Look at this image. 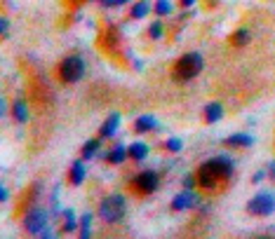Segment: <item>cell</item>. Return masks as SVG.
Listing matches in <instances>:
<instances>
[{
	"mask_svg": "<svg viewBox=\"0 0 275 239\" xmlns=\"http://www.w3.org/2000/svg\"><path fill=\"white\" fill-rule=\"evenodd\" d=\"M231 174H233V160L226 157V155H219V157L209 160V162H205L200 167L198 178H200V185H202V188H214L216 181L231 178Z\"/></svg>",
	"mask_w": 275,
	"mask_h": 239,
	"instance_id": "obj_1",
	"label": "cell"
},
{
	"mask_svg": "<svg viewBox=\"0 0 275 239\" xmlns=\"http://www.w3.org/2000/svg\"><path fill=\"white\" fill-rule=\"evenodd\" d=\"M200 70H202V56L198 52H191V54H186L179 59V63L174 66V77L177 80H193V77L198 75Z\"/></svg>",
	"mask_w": 275,
	"mask_h": 239,
	"instance_id": "obj_2",
	"label": "cell"
},
{
	"mask_svg": "<svg viewBox=\"0 0 275 239\" xmlns=\"http://www.w3.org/2000/svg\"><path fill=\"white\" fill-rule=\"evenodd\" d=\"M99 213H101V218L106 223H118L125 216V199L120 195H111V197H106L101 202Z\"/></svg>",
	"mask_w": 275,
	"mask_h": 239,
	"instance_id": "obj_3",
	"label": "cell"
},
{
	"mask_svg": "<svg viewBox=\"0 0 275 239\" xmlns=\"http://www.w3.org/2000/svg\"><path fill=\"white\" fill-rule=\"evenodd\" d=\"M273 209H275L273 192H259L256 197L249 199V204H247V211L254 213V216H270Z\"/></svg>",
	"mask_w": 275,
	"mask_h": 239,
	"instance_id": "obj_4",
	"label": "cell"
},
{
	"mask_svg": "<svg viewBox=\"0 0 275 239\" xmlns=\"http://www.w3.org/2000/svg\"><path fill=\"white\" fill-rule=\"evenodd\" d=\"M85 75V61L80 56H69L62 63V80L64 82H78Z\"/></svg>",
	"mask_w": 275,
	"mask_h": 239,
	"instance_id": "obj_5",
	"label": "cell"
},
{
	"mask_svg": "<svg viewBox=\"0 0 275 239\" xmlns=\"http://www.w3.org/2000/svg\"><path fill=\"white\" fill-rule=\"evenodd\" d=\"M24 227H26L28 234H40L45 227H47V213L42 209H31L24 220Z\"/></svg>",
	"mask_w": 275,
	"mask_h": 239,
	"instance_id": "obj_6",
	"label": "cell"
},
{
	"mask_svg": "<svg viewBox=\"0 0 275 239\" xmlns=\"http://www.w3.org/2000/svg\"><path fill=\"white\" fill-rule=\"evenodd\" d=\"M134 185H137L141 192H155L158 190V174L155 171H144L134 178Z\"/></svg>",
	"mask_w": 275,
	"mask_h": 239,
	"instance_id": "obj_7",
	"label": "cell"
},
{
	"mask_svg": "<svg viewBox=\"0 0 275 239\" xmlns=\"http://www.w3.org/2000/svg\"><path fill=\"white\" fill-rule=\"evenodd\" d=\"M195 204H198V197H195L191 190H184L181 195H177V197L172 199L174 211H184V209H191V206H195Z\"/></svg>",
	"mask_w": 275,
	"mask_h": 239,
	"instance_id": "obj_8",
	"label": "cell"
},
{
	"mask_svg": "<svg viewBox=\"0 0 275 239\" xmlns=\"http://www.w3.org/2000/svg\"><path fill=\"white\" fill-rule=\"evenodd\" d=\"M118 127H120V113H113V115H108V120L101 124V138H111L118 131Z\"/></svg>",
	"mask_w": 275,
	"mask_h": 239,
	"instance_id": "obj_9",
	"label": "cell"
},
{
	"mask_svg": "<svg viewBox=\"0 0 275 239\" xmlns=\"http://www.w3.org/2000/svg\"><path fill=\"white\" fill-rule=\"evenodd\" d=\"M134 129L139 131V134H146V131H155L158 129V120L153 115H141L137 120V124H134Z\"/></svg>",
	"mask_w": 275,
	"mask_h": 239,
	"instance_id": "obj_10",
	"label": "cell"
},
{
	"mask_svg": "<svg viewBox=\"0 0 275 239\" xmlns=\"http://www.w3.org/2000/svg\"><path fill=\"white\" fill-rule=\"evenodd\" d=\"M221 115H224V106L221 103H209L205 108V120L207 122H219Z\"/></svg>",
	"mask_w": 275,
	"mask_h": 239,
	"instance_id": "obj_11",
	"label": "cell"
},
{
	"mask_svg": "<svg viewBox=\"0 0 275 239\" xmlns=\"http://www.w3.org/2000/svg\"><path fill=\"white\" fill-rule=\"evenodd\" d=\"M12 115H14V120L17 122H26L28 120V110H26V103L21 101H14V106H12Z\"/></svg>",
	"mask_w": 275,
	"mask_h": 239,
	"instance_id": "obj_12",
	"label": "cell"
},
{
	"mask_svg": "<svg viewBox=\"0 0 275 239\" xmlns=\"http://www.w3.org/2000/svg\"><path fill=\"white\" fill-rule=\"evenodd\" d=\"M254 143V136L249 134H233V136L226 138V145H252Z\"/></svg>",
	"mask_w": 275,
	"mask_h": 239,
	"instance_id": "obj_13",
	"label": "cell"
},
{
	"mask_svg": "<svg viewBox=\"0 0 275 239\" xmlns=\"http://www.w3.org/2000/svg\"><path fill=\"white\" fill-rule=\"evenodd\" d=\"M127 152L132 155V160H139V162H141V160L148 155V145L146 143H132L130 148H127Z\"/></svg>",
	"mask_w": 275,
	"mask_h": 239,
	"instance_id": "obj_14",
	"label": "cell"
},
{
	"mask_svg": "<svg viewBox=\"0 0 275 239\" xmlns=\"http://www.w3.org/2000/svg\"><path fill=\"white\" fill-rule=\"evenodd\" d=\"M64 220H66V223H64V232H76V227L80 225V223L76 220L73 209H66V211H64Z\"/></svg>",
	"mask_w": 275,
	"mask_h": 239,
	"instance_id": "obj_15",
	"label": "cell"
},
{
	"mask_svg": "<svg viewBox=\"0 0 275 239\" xmlns=\"http://www.w3.org/2000/svg\"><path fill=\"white\" fill-rule=\"evenodd\" d=\"M90 232H92V213H83V218H80V239H92Z\"/></svg>",
	"mask_w": 275,
	"mask_h": 239,
	"instance_id": "obj_16",
	"label": "cell"
},
{
	"mask_svg": "<svg viewBox=\"0 0 275 239\" xmlns=\"http://www.w3.org/2000/svg\"><path fill=\"white\" fill-rule=\"evenodd\" d=\"M99 152V138H90L83 148V160H92Z\"/></svg>",
	"mask_w": 275,
	"mask_h": 239,
	"instance_id": "obj_17",
	"label": "cell"
},
{
	"mask_svg": "<svg viewBox=\"0 0 275 239\" xmlns=\"http://www.w3.org/2000/svg\"><path fill=\"white\" fill-rule=\"evenodd\" d=\"M71 181H73L76 185H80L85 181V164L83 162L73 164V169H71Z\"/></svg>",
	"mask_w": 275,
	"mask_h": 239,
	"instance_id": "obj_18",
	"label": "cell"
},
{
	"mask_svg": "<svg viewBox=\"0 0 275 239\" xmlns=\"http://www.w3.org/2000/svg\"><path fill=\"white\" fill-rule=\"evenodd\" d=\"M125 157H127V148H125V145H116V148L108 152V160L116 164H123Z\"/></svg>",
	"mask_w": 275,
	"mask_h": 239,
	"instance_id": "obj_19",
	"label": "cell"
},
{
	"mask_svg": "<svg viewBox=\"0 0 275 239\" xmlns=\"http://www.w3.org/2000/svg\"><path fill=\"white\" fill-rule=\"evenodd\" d=\"M249 38H252V35H249L247 28H240V31H235V35H233V45L235 47H242V45L249 42Z\"/></svg>",
	"mask_w": 275,
	"mask_h": 239,
	"instance_id": "obj_20",
	"label": "cell"
},
{
	"mask_svg": "<svg viewBox=\"0 0 275 239\" xmlns=\"http://www.w3.org/2000/svg\"><path fill=\"white\" fill-rule=\"evenodd\" d=\"M146 14H148V3H137L132 7V19H144Z\"/></svg>",
	"mask_w": 275,
	"mask_h": 239,
	"instance_id": "obj_21",
	"label": "cell"
},
{
	"mask_svg": "<svg viewBox=\"0 0 275 239\" xmlns=\"http://www.w3.org/2000/svg\"><path fill=\"white\" fill-rule=\"evenodd\" d=\"M148 35H151L153 40H160V38H162V24H160V21H153L151 28H148Z\"/></svg>",
	"mask_w": 275,
	"mask_h": 239,
	"instance_id": "obj_22",
	"label": "cell"
},
{
	"mask_svg": "<svg viewBox=\"0 0 275 239\" xmlns=\"http://www.w3.org/2000/svg\"><path fill=\"white\" fill-rule=\"evenodd\" d=\"M155 12H158L160 17L170 14V12H172V3H167V0H160V3H155Z\"/></svg>",
	"mask_w": 275,
	"mask_h": 239,
	"instance_id": "obj_23",
	"label": "cell"
},
{
	"mask_svg": "<svg viewBox=\"0 0 275 239\" xmlns=\"http://www.w3.org/2000/svg\"><path fill=\"white\" fill-rule=\"evenodd\" d=\"M167 150H172V152H179L181 150V138H170L167 141Z\"/></svg>",
	"mask_w": 275,
	"mask_h": 239,
	"instance_id": "obj_24",
	"label": "cell"
},
{
	"mask_svg": "<svg viewBox=\"0 0 275 239\" xmlns=\"http://www.w3.org/2000/svg\"><path fill=\"white\" fill-rule=\"evenodd\" d=\"M40 239H57V237H54V232H52L49 227H45V230L40 232Z\"/></svg>",
	"mask_w": 275,
	"mask_h": 239,
	"instance_id": "obj_25",
	"label": "cell"
},
{
	"mask_svg": "<svg viewBox=\"0 0 275 239\" xmlns=\"http://www.w3.org/2000/svg\"><path fill=\"white\" fill-rule=\"evenodd\" d=\"M263 178H266V171H256V174H254V178H252V181H254V183H261V181H263Z\"/></svg>",
	"mask_w": 275,
	"mask_h": 239,
	"instance_id": "obj_26",
	"label": "cell"
},
{
	"mask_svg": "<svg viewBox=\"0 0 275 239\" xmlns=\"http://www.w3.org/2000/svg\"><path fill=\"white\" fill-rule=\"evenodd\" d=\"M7 28H10L7 19H3V17H0V35H5V33H7Z\"/></svg>",
	"mask_w": 275,
	"mask_h": 239,
	"instance_id": "obj_27",
	"label": "cell"
},
{
	"mask_svg": "<svg viewBox=\"0 0 275 239\" xmlns=\"http://www.w3.org/2000/svg\"><path fill=\"white\" fill-rule=\"evenodd\" d=\"M193 183H195V181H193V176H186L184 178V188H186V190H193Z\"/></svg>",
	"mask_w": 275,
	"mask_h": 239,
	"instance_id": "obj_28",
	"label": "cell"
},
{
	"mask_svg": "<svg viewBox=\"0 0 275 239\" xmlns=\"http://www.w3.org/2000/svg\"><path fill=\"white\" fill-rule=\"evenodd\" d=\"M101 5L103 7H123L125 3H123V0H116V3H111V0H108V3H101Z\"/></svg>",
	"mask_w": 275,
	"mask_h": 239,
	"instance_id": "obj_29",
	"label": "cell"
},
{
	"mask_svg": "<svg viewBox=\"0 0 275 239\" xmlns=\"http://www.w3.org/2000/svg\"><path fill=\"white\" fill-rule=\"evenodd\" d=\"M7 197H10V192H7L5 188H3V185H0V202H5Z\"/></svg>",
	"mask_w": 275,
	"mask_h": 239,
	"instance_id": "obj_30",
	"label": "cell"
},
{
	"mask_svg": "<svg viewBox=\"0 0 275 239\" xmlns=\"http://www.w3.org/2000/svg\"><path fill=\"white\" fill-rule=\"evenodd\" d=\"M273 174H275V164L268 162V167H266V176H273Z\"/></svg>",
	"mask_w": 275,
	"mask_h": 239,
	"instance_id": "obj_31",
	"label": "cell"
},
{
	"mask_svg": "<svg viewBox=\"0 0 275 239\" xmlns=\"http://www.w3.org/2000/svg\"><path fill=\"white\" fill-rule=\"evenodd\" d=\"M5 115V101H3V99H0V117Z\"/></svg>",
	"mask_w": 275,
	"mask_h": 239,
	"instance_id": "obj_32",
	"label": "cell"
},
{
	"mask_svg": "<svg viewBox=\"0 0 275 239\" xmlns=\"http://www.w3.org/2000/svg\"><path fill=\"white\" fill-rule=\"evenodd\" d=\"M261 239H270V237H261Z\"/></svg>",
	"mask_w": 275,
	"mask_h": 239,
	"instance_id": "obj_33",
	"label": "cell"
}]
</instances>
